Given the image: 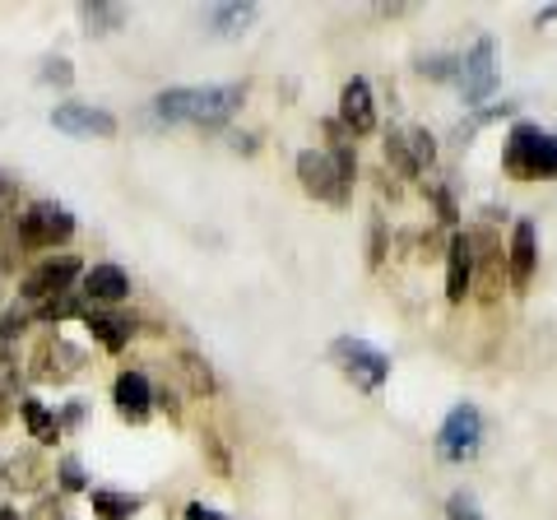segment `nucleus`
<instances>
[{"mask_svg": "<svg viewBox=\"0 0 557 520\" xmlns=\"http://www.w3.org/2000/svg\"><path fill=\"white\" fill-rule=\"evenodd\" d=\"M75 311H79V302H75V298H61V293L42 302V317H47V321H65V317H75Z\"/></svg>", "mask_w": 557, "mask_h": 520, "instance_id": "obj_24", "label": "nucleus"}, {"mask_svg": "<svg viewBox=\"0 0 557 520\" xmlns=\"http://www.w3.org/2000/svg\"><path fill=\"white\" fill-rule=\"evenodd\" d=\"M75 75H70V61L65 57H57V61H47L42 65V84H70Z\"/></svg>", "mask_w": 557, "mask_h": 520, "instance_id": "obj_26", "label": "nucleus"}, {"mask_svg": "<svg viewBox=\"0 0 557 520\" xmlns=\"http://www.w3.org/2000/svg\"><path fill=\"white\" fill-rule=\"evenodd\" d=\"M89 331L102 339V349L108 354H121L126 349V339H131V325L121 317H102V311H89Z\"/></svg>", "mask_w": 557, "mask_h": 520, "instance_id": "obj_17", "label": "nucleus"}, {"mask_svg": "<svg viewBox=\"0 0 557 520\" xmlns=\"http://www.w3.org/2000/svg\"><path fill=\"white\" fill-rule=\"evenodd\" d=\"M84 298L94 302H126L131 298V274L121 265H94L84 274Z\"/></svg>", "mask_w": 557, "mask_h": 520, "instance_id": "obj_16", "label": "nucleus"}, {"mask_svg": "<svg viewBox=\"0 0 557 520\" xmlns=\"http://www.w3.org/2000/svg\"><path fill=\"white\" fill-rule=\"evenodd\" d=\"M386 159L399 168V172H409V177H418L432 159H437V140L423 131V126H405V131H395L391 140H386Z\"/></svg>", "mask_w": 557, "mask_h": 520, "instance_id": "obj_9", "label": "nucleus"}, {"mask_svg": "<svg viewBox=\"0 0 557 520\" xmlns=\"http://www.w3.org/2000/svg\"><path fill=\"white\" fill-rule=\"evenodd\" d=\"M469 247L479 251V256H474V270H483V298L493 302L497 293H502V274H507V251L497 247L487 228H479L474 237H469Z\"/></svg>", "mask_w": 557, "mask_h": 520, "instance_id": "obj_14", "label": "nucleus"}, {"mask_svg": "<svg viewBox=\"0 0 557 520\" xmlns=\"http://www.w3.org/2000/svg\"><path fill=\"white\" fill-rule=\"evenodd\" d=\"M339 121L354 135H372L376 131V108H372V89L368 79H348L339 94Z\"/></svg>", "mask_w": 557, "mask_h": 520, "instance_id": "obj_13", "label": "nucleus"}, {"mask_svg": "<svg viewBox=\"0 0 557 520\" xmlns=\"http://www.w3.org/2000/svg\"><path fill=\"white\" fill-rule=\"evenodd\" d=\"M116 409H121V419H131V423H145L149 413H153V386L145 381V372H121L116 376Z\"/></svg>", "mask_w": 557, "mask_h": 520, "instance_id": "obj_15", "label": "nucleus"}, {"mask_svg": "<svg viewBox=\"0 0 557 520\" xmlns=\"http://www.w3.org/2000/svg\"><path fill=\"white\" fill-rule=\"evenodd\" d=\"M24 325H28V317H24V311H10V317H5V325H0V339H14V335H24Z\"/></svg>", "mask_w": 557, "mask_h": 520, "instance_id": "obj_27", "label": "nucleus"}, {"mask_svg": "<svg viewBox=\"0 0 557 520\" xmlns=\"http://www.w3.org/2000/svg\"><path fill=\"white\" fill-rule=\"evenodd\" d=\"M534 270H539V237H534V223L520 219L516 233H511V251H507V280L516 293H525L534 284Z\"/></svg>", "mask_w": 557, "mask_h": 520, "instance_id": "obj_11", "label": "nucleus"}, {"mask_svg": "<svg viewBox=\"0 0 557 520\" xmlns=\"http://www.w3.org/2000/svg\"><path fill=\"white\" fill-rule=\"evenodd\" d=\"M460 94L465 102H483V98H493L497 89V47L493 38H479L474 47L465 51V61H460Z\"/></svg>", "mask_w": 557, "mask_h": 520, "instance_id": "obj_7", "label": "nucleus"}, {"mask_svg": "<svg viewBox=\"0 0 557 520\" xmlns=\"http://www.w3.org/2000/svg\"><path fill=\"white\" fill-rule=\"evenodd\" d=\"M330 358H335V368L368 395H376L381 386H386V376H391V358L381 349H372L368 339H354V335H339L335 344H330Z\"/></svg>", "mask_w": 557, "mask_h": 520, "instance_id": "obj_4", "label": "nucleus"}, {"mask_svg": "<svg viewBox=\"0 0 557 520\" xmlns=\"http://www.w3.org/2000/svg\"><path fill=\"white\" fill-rule=\"evenodd\" d=\"M242 102L247 89L242 84H205V89H163L153 98V116L168 126H223Z\"/></svg>", "mask_w": 557, "mask_h": 520, "instance_id": "obj_1", "label": "nucleus"}, {"mask_svg": "<svg viewBox=\"0 0 557 520\" xmlns=\"http://www.w3.org/2000/svg\"><path fill=\"white\" fill-rule=\"evenodd\" d=\"M0 520H20V511H14V507H0Z\"/></svg>", "mask_w": 557, "mask_h": 520, "instance_id": "obj_30", "label": "nucleus"}, {"mask_svg": "<svg viewBox=\"0 0 557 520\" xmlns=\"http://www.w3.org/2000/svg\"><path fill=\"white\" fill-rule=\"evenodd\" d=\"M186 520H223V516H219L214 507H200V502H196V507L186 511Z\"/></svg>", "mask_w": 557, "mask_h": 520, "instance_id": "obj_28", "label": "nucleus"}, {"mask_svg": "<svg viewBox=\"0 0 557 520\" xmlns=\"http://www.w3.org/2000/svg\"><path fill=\"white\" fill-rule=\"evenodd\" d=\"M75 274H79V260L75 256H51L42 260L38 270H28L24 274V298L28 302H47V298H57V293H65L70 284H75Z\"/></svg>", "mask_w": 557, "mask_h": 520, "instance_id": "obj_10", "label": "nucleus"}, {"mask_svg": "<svg viewBox=\"0 0 557 520\" xmlns=\"http://www.w3.org/2000/svg\"><path fill=\"white\" fill-rule=\"evenodd\" d=\"M502 163L516 182H544V177H557V135L544 131V126H530V121H520V126L507 135V153H502Z\"/></svg>", "mask_w": 557, "mask_h": 520, "instance_id": "obj_3", "label": "nucleus"}, {"mask_svg": "<svg viewBox=\"0 0 557 520\" xmlns=\"http://www.w3.org/2000/svg\"><path fill=\"white\" fill-rule=\"evenodd\" d=\"M469 284H474V247H469L465 233H456L446 251V302L460 307L469 298Z\"/></svg>", "mask_w": 557, "mask_h": 520, "instance_id": "obj_12", "label": "nucleus"}, {"mask_svg": "<svg viewBox=\"0 0 557 520\" xmlns=\"http://www.w3.org/2000/svg\"><path fill=\"white\" fill-rule=\"evenodd\" d=\"M51 126L65 131V135H79V140H112L116 135V116L102 112V108H89V102H61L51 108Z\"/></svg>", "mask_w": 557, "mask_h": 520, "instance_id": "obj_8", "label": "nucleus"}, {"mask_svg": "<svg viewBox=\"0 0 557 520\" xmlns=\"http://www.w3.org/2000/svg\"><path fill=\"white\" fill-rule=\"evenodd\" d=\"M5 423H10V395L0 391V428H5Z\"/></svg>", "mask_w": 557, "mask_h": 520, "instance_id": "obj_29", "label": "nucleus"}, {"mask_svg": "<svg viewBox=\"0 0 557 520\" xmlns=\"http://www.w3.org/2000/svg\"><path fill=\"white\" fill-rule=\"evenodd\" d=\"M186 376H190V391H200V395L214 391V376H209V368L200 358H190V354H186Z\"/></svg>", "mask_w": 557, "mask_h": 520, "instance_id": "obj_23", "label": "nucleus"}, {"mask_svg": "<svg viewBox=\"0 0 557 520\" xmlns=\"http://www.w3.org/2000/svg\"><path fill=\"white\" fill-rule=\"evenodd\" d=\"M61 488H70V493L84 488V465L79 460H61Z\"/></svg>", "mask_w": 557, "mask_h": 520, "instance_id": "obj_25", "label": "nucleus"}, {"mask_svg": "<svg viewBox=\"0 0 557 520\" xmlns=\"http://www.w3.org/2000/svg\"><path fill=\"white\" fill-rule=\"evenodd\" d=\"M354 172L358 159L348 145H330V149H302L298 153V182L311 200L325 205H348V190H354Z\"/></svg>", "mask_w": 557, "mask_h": 520, "instance_id": "obj_2", "label": "nucleus"}, {"mask_svg": "<svg viewBox=\"0 0 557 520\" xmlns=\"http://www.w3.org/2000/svg\"><path fill=\"white\" fill-rule=\"evenodd\" d=\"M79 14H84V24H89L98 38H102V33H112V28L126 24V10H121V5H84Z\"/></svg>", "mask_w": 557, "mask_h": 520, "instance_id": "obj_21", "label": "nucleus"}, {"mask_svg": "<svg viewBox=\"0 0 557 520\" xmlns=\"http://www.w3.org/2000/svg\"><path fill=\"white\" fill-rule=\"evenodd\" d=\"M94 511L108 516V520H126L139 511V497H126V493H94Z\"/></svg>", "mask_w": 557, "mask_h": 520, "instance_id": "obj_20", "label": "nucleus"}, {"mask_svg": "<svg viewBox=\"0 0 557 520\" xmlns=\"http://www.w3.org/2000/svg\"><path fill=\"white\" fill-rule=\"evenodd\" d=\"M209 20H214V33H223V38H237V33L256 20V5H214V10H209Z\"/></svg>", "mask_w": 557, "mask_h": 520, "instance_id": "obj_18", "label": "nucleus"}, {"mask_svg": "<svg viewBox=\"0 0 557 520\" xmlns=\"http://www.w3.org/2000/svg\"><path fill=\"white\" fill-rule=\"evenodd\" d=\"M70 233H75V214L61 210V205H51V200H38L33 210H24L14 219V237H20V247H28V251L61 247V242H70Z\"/></svg>", "mask_w": 557, "mask_h": 520, "instance_id": "obj_5", "label": "nucleus"}, {"mask_svg": "<svg viewBox=\"0 0 557 520\" xmlns=\"http://www.w3.org/2000/svg\"><path fill=\"white\" fill-rule=\"evenodd\" d=\"M20 413H24V423H28V432H33L38 442H57V437H61V423L51 419V413H47L38 400H24Z\"/></svg>", "mask_w": 557, "mask_h": 520, "instance_id": "obj_19", "label": "nucleus"}, {"mask_svg": "<svg viewBox=\"0 0 557 520\" xmlns=\"http://www.w3.org/2000/svg\"><path fill=\"white\" fill-rule=\"evenodd\" d=\"M483 446V413L479 405H456L446 413V423L437 428V456L450 465H465L474 460Z\"/></svg>", "mask_w": 557, "mask_h": 520, "instance_id": "obj_6", "label": "nucleus"}, {"mask_svg": "<svg viewBox=\"0 0 557 520\" xmlns=\"http://www.w3.org/2000/svg\"><path fill=\"white\" fill-rule=\"evenodd\" d=\"M446 520H487L483 511H479V502L469 497V493H456L446 502Z\"/></svg>", "mask_w": 557, "mask_h": 520, "instance_id": "obj_22", "label": "nucleus"}]
</instances>
